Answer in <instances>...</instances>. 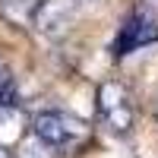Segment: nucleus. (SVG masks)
Returning a JSON list of instances; mask_svg holds the SVG:
<instances>
[{
    "instance_id": "nucleus-1",
    "label": "nucleus",
    "mask_w": 158,
    "mask_h": 158,
    "mask_svg": "<svg viewBox=\"0 0 158 158\" xmlns=\"http://www.w3.org/2000/svg\"><path fill=\"white\" fill-rule=\"evenodd\" d=\"M32 136L41 139L51 152L54 149H76L89 139V127L67 111H44V114L35 117Z\"/></svg>"
},
{
    "instance_id": "nucleus-2",
    "label": "nucleus",
    "mask_w": 158,
    "mask_h": 158,
    "mask_svg": "<svg viewBox=\"0 0 158 158\" xmlns=\"http://www.w3.org/2000/svg\"><path fill=\"white\" fill-rule=\"evenodd\" d=\"M79 6H82V0H38L32 10V29L51 41H57L79 19Z\"/></svg>"
},
{
    "instance_id": "nucleus-3",
    "label": "nucleus",
    "mask_w": 158,
    "mask_h": 158,
    "mask_svg": "<svg viewBox=\"0 0 158 158\" xmlns=\"http://www.w3.org/2000/svg\"><path fill=\"white\" fill-rule=\"evenodd\" d=\"M98 114L114 133H120V136L130 133V127H133V104H130V95L120 82H104L98 89Z\"/></svg>"
},
{
    "instance_id": "nucleus-4",
    "label": "nucleus",
    "mask_w": 158,
    "mask_h": 158,
    "mask_svg": "<svg viewBox=\"0 0 158 158\" xmlns=\"http://www.w3.org/2000/svg\"><path fill=\"white\" fill-rule=\"evenodd\" d=\"M149 41H158V29L139 16H130L114 41V57H127L130 51H136L139 44H149Z\"/></svg>"
},
{
    "instance_id": "nucleus-5",
    "label": "nucleus",
    "mask_w": 158,
    "mask_h": 158,
    "mask_svg": "<svg viewBox=\"0 0 158 158\" xmlns=\"http://www.w3.org/2000/svg\"><path fill=\"white\" fill-rule=\"evenodd\" d=\"M38 0H0V10L10 22H32V10H35Z\"/></svg>"
},
{
    "instance_id": "nucleus-6",
    "label": "nucleus",
    "mask_w": 158,
    "mask_h": 158,
    "mask_svg": "<svg viewBox=\"0 0 158 158\" xmlns=\"http://www.w3.org/2000/svg\"><path fill=\"white\" fill-rule=\"evenodd\" d=\"M3 108H16V89H13L10 63L0 57V111H3Z\"/></svg>"
},
{
    "instance_id": "nucleus-7",
    "label": "nucleus",
    "mask_w": 158,
    "mask_h": 158,
    "mask_svg": "<svg viewBox=\"0 0 158 158\" xmlns=\"http://www.w3.org/2000/svg\"><path fill=\"white\" fill-rule=\"evenodd\" d=\"M13 158H54V152H51L41 139H35V136H32V139H25L22 146L13 152Z\"/></svg>"
},
{
    "instance_id": "nucleus-8",
    "label": "nucleus",
    "mask_w": 158,
    "mask_h": 158,
    "mask_svg": "<svg viewBox=\"0 0 158 158\" xmlns=\"http://www.w3.org/2000/svg\"><path fill=\"white\" fill-rule=\"evenodd\" d=\"M133 16L146 19L149 25H155V29H158V0H136V10H133Z\"/></svg>"
},
{
    "instance_id": "nucleus-9",
    "label": "nucleus",
    "mask_w": 158,
    "mask_h": 158,
    "mask_svg": "<svg viewBox=\"0 0 158 158\" xmlns=\"http://www.w3.org/2000/svg\"><path fill=\"white\" fill-rule=\"evenodd\" d=\"M0 158H13V152H10V146H3V142H0Z\"/></svg>"
},
{
    "instance_id": "nucleus-10",
    "label": "nucleus",
    "mask_w": 158,
    "mask_h": 158,
    "mask_svg": "<svg viewBox=\"0 0 158 158\" xmlns=\"http://www.w3.org/2000/svg\"><path fill=\"white\" fill-rule=\"evenodd\" d=\"M155 117H158V101H155Z\"/></svg>"
}]
</instances>
